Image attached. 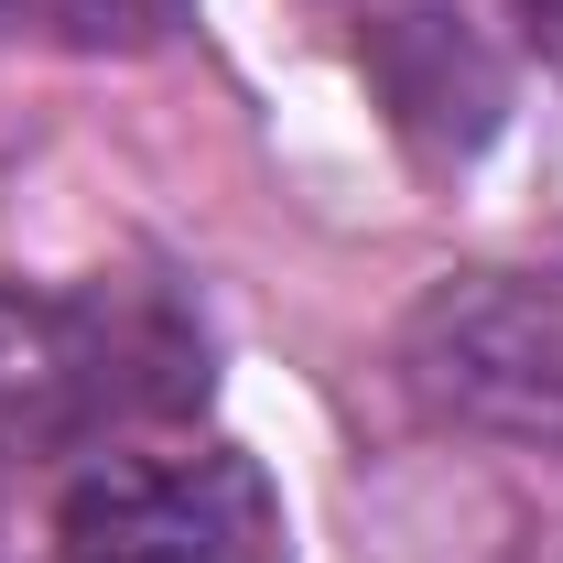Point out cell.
Masks as SVG:
<instances>
[{
  "label": "cell",
  "instance_id": "cell-1",
  "mask_svg": "<svg viewBox=\"0 0 563 563\" xmlns=\"http://www.w3.org/2000/svg\"><path fill=\"white\" fill-rule=\"evenodd\" d=\"M207 401V325L174 282H0V466L98 455Z\"/></svg>",
  "mask_w": 563,
  "mask_h": 563
},
{
  "label": "cell",
  "instance_id": "cell-2",
  "mask_svg": "<svg viewBox=\"0 0 563 563\" xmlns=\"http://www.w3.org/2000/svg\"><path fill=\"white\" fill-rule=\"evenodd\" d=\"M401 390L444 433L563 455V272H444L401 325Z\"/></svg>",
  "mask_w": 563,
  "mask_h": 563
},
{
  "label": "cell",
  "instance_id": "cell-3",
  "mask_svg": "<svg viewBox=\"0 0 563 563\" xmlns=\"http://www.w3.org/2000/svg\"><path fill=\"white\" fill-rule=\"evenodd\" d=\"M66 563H292L282 488L250 444H109L66 488Z\"/></svg>",
  "mask_w": 563,
  "mask_h": 563
},
{
  "label": "cell",
  "instance_id": "cell-4",
  "mask_svg": "<svg viewBox=\"0 0 563 563\" xmlns=\"http://www.w3.org/2000/svg\"><path fill=\"white\" fill-rule=\"evenodd\" d=\"M357 11H368L357 55L379 76L390 120L412 141H433V152H477L498 131V66L477 55L466 11L455 0H357Z\"/></svg>",
  "mask_w": 563,
  "mask_h": 563
},
{
  "label": "cell",
  "instance_id": "cell-5",
  "mask_svg": "<svg viewBox=\"0 0 563 563\" xmlns=\"http://www.w3.org/2000/svg\"><path fill=\"white\" fill-rule=\"evenodd\" d=\"M185 0H0V44L33 55H152Z\"/></svg>",
  "mask_w": 563,
  "mask_h": 563
},
{
  "label": "cell",
  "instance_id": "cell-6",
  "mask_svg": "<svg viewBox=\"0 0 563 563\" xmlns=\"http://www.w3.org/2000/svg\"><path fill=\"white\" fill-rule=\"evenodd\" d=\"M509 22H520V44L563 76V0H509Z\"/></svg>",
  "mask_w": 563,
  "mask_h": 563
}]
</instances>
